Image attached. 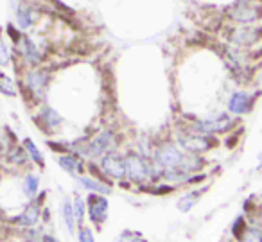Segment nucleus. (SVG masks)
Instances as JSON below:
<instances>
[{"instance_id": "obj_10", "label": "nucleus", "mask_w": 262, "mask_h": 242, "mask_svg": "<svg viewBox=\"0 0 262 242\" xmlns=\"http://www.w3.org/2000/svg\"><path fill=\"white\" fill-rule=\"evenodd\" d=\"M232 40L239 45H250L258 40V29H239L233 33Z\"/></svg>"}, {"instance_id": "obj_19", "label": "nucleus", "mask_w": 262, "mask_h": 242, "mask_svg": "<svg viewBox=\"0 0 262 242\" xmlns=\"http://www.w3.org/2000/svg\"><path fill=\"white\" fill-rule=\"evenodd\" d=\"M61 213H63V219H65L67 226H69V231L70 233H74V223H76V217H74V212H72V205H70V203H65V205H63Z\"/></svg>"}, {"instance_id": "obj_23", "label": "nucleus", "mask_w": 262, "mask_h": 242, "mask_svg": "<svg viewBox=\"0 0 262 242\" xmlns=\"http://www.w3.org/2000/svg\"><path fill=\"white\" fill-rule=\"evenodd\" d=\"M243 242H262L260 230H258V228H246Z\"/></svg>"}, {"instance_id": "obj_13", "label": "nucleus", "mask_w": 262, "mask_h": 242, "mask_svg": "<svg viewBox=\"0 0 262 242\" xmlns=\"http://www.w3.org/2000/svg\"><path fill=\"white\" fill-rule=\"evenodd\" d=\"M77 181H79V183L83 185L86 190H92V192H95V194H110V187L102 185L101 181H97V180H90V178H79Z\"/></svg>"}, {"instance_id": "obj_6", "label": "nucleus", "mask_w": 262, "mask_h": 242, "mask_svg": "<svg viewBox=\"0 0 262 242\" xmlns=\"http://www.w3.org/2000/svg\"><path fill=\"white\" fill-rule=\"evenodd\" d=\"M102 170H104L108 176L112 178H124L126 176V165H124V160L117 155H104L101 162Z\"/></svg>"}, {"instance_id": "obj_1", "label": "nucleus", "mask_w": 262, "mask_h": 242, "mask_svg": "<svg viewBox=\"0 0 262 242\" xmlns=\"http://www.w3.org/2000/svg\"><path fill=\"white\" fill-rule=\"evenodd\" d=\"M183 160H185V155H183L176 145H164V147L158 149L155 162H157L158 167L169 170V169H178V167H182Z\"/></svg>"}, {"instance_id": "obj_7", "label": "nucleus", "mask_w": 262, "mask_h": 242, "mask_svg": "<svg viewBox=\"0 0 262 242\" xmlns=\"http://www.w3.org/2000/svg\"><path fill=\"white\" fill-rule=\"evenodd\" d=\"M250 95L248 94H243V92H237V94L232 95L228 102V109L233 113V115H243L250 109Z\"/></svg>"}, {"instance_id": "obj_24", "label": "nucleus", "mask_w": 262, "mask_h": 242, "mask_svg": "<svg viewBox=\"0 0 262 242\" xmlns=\"http://www.w3.org/2000/svg\"><path fill=\"white\" fill-rule=\"evenodd\" d=\"M72 212H74V217H76L79 223L84 219V203L81 197H76V203L72 205Z\"/></svg>"}, {"instance_id": "obj_22", "label": "nucleus", "mask_w": 262, "mask_h": 242, "mask_svg": "<svg viewBox=\"0 0 262 242\" xmlns=\"http://www.w3.org/2000/svg\"><path fill=\"white\" fill-rule=\"evenodd\" d=\"M43 119L47 120V124L49 126H58L59 122H61V115H58V113L54 112V109H51V108H45L43 109Z\"/></svg>"}, {"instance_id": "obj_9", "label": "nucleus", "mask_w": 262, "mask_h": 242, "mask_svg": "<svg viewBox=\"0 0 262 242\" xmlns=\"http://www.w3.org/2000/svg\"><path fill=\"white\" fill-rule=\"evenodd\" d=\"M182 145L187 151L201 152V151H207L212 144L207 137H187V138H182Z\"/></svg>"}, {"instance_id": "obj_20", "label": "nucleus", "mask_w": 262, "mask_h": 242, "mask_svg": "<svg viewBox=\"0 0 262 242\" xmlns=\"http://www.w3.org/2000/svg\"><path fill=\"white\" fill-rule=\"evenodd\" d=\"M0 92H4L6 95H15L16 90H15V83L9 79L8 76L0 72Z\"/></svg>"}, {"instance_id": "obj_27", "label": "nucleus", "mask_w": 262, "mask_h": 242, "mask_svg": "<svg viewBox=\"0 0 262 242\" xmlns=\"http://www.w3.org/2000/svg\"><path fill=\"white\" fill-rule=\"evenodd\" d=\"M79 242H94L92 230H88V228H81L79 230Z\"/></svg>"}, {"instance_id": "obj_8", "label": "nucleus", "mask_w": 262, "mask_h": 242, "mask_svg": "<svg viewBox=\"0 0 262 242\" xmlns=\"http://www.w3.org/2000/svg\"><path fill=\"white\" fill-rule=\"evenodd\" d=\"M232 18H235L237 22L243 24H251L258 18V8H253L250 4H244L241 8H235L232 11Z\"/></svg>"}, {"instance_id": "obj_15", "label": "nucleus", "mask_w": 262, "mask_h": 242, "mask_svg": "<svg viewBox=\"0 0 262 242\" xmlns=\"http://www.w3.org/2000/svg\"><path fill=\"white\" fill-rule=\"evenodd\" d=\"M24 54H26V59L33 65L40 63V52H38L36 45L29 40V38H24Z\"/></svg>"}, {"instance_id": "obj_26", "label": "nucleus", "mask_w": 262, "mask_h": 242, "mask_svg": "<svg viewBox=\"0 0 262 242\" xmlns=\"http://www.w3.org/2000/svg\"><path fill=\"white\" fill-rule=\"evenodd\" d=\"M8 63H9V51L4 41L0 40V65H8Z\"/></svg>"}, {"instance_id": "obj_16", "label": "nucleus", "mask_w": 262, "mask_h": 242, "mask_svg": "<svg viewBox=\"0 0 262 242\" xmlns=\"http://www.w3.org/2000/svg\"><path fill=\"white\" fill-rule=\"evenodd\" d=\"M200 195H201V192H200V190H198V192H190V194L183 195V197L178 201V208L182 210V212H189V210L192 208V206L198 203Z\"/></svg>"}, {"instance_id": "obj_11", "label": "nucleus", "mask_w": 262, "mask_h": 242, "mask_svg": "<svg viewBox=\"0 0 262 242\" xmlns=\"http://www.w3.org/2000/svg\"><path fill=\"white\" fill-rule=\"evenodd\" d=\"M38 219H40V206L31 205L22 213V217H18V224H22V226H33V224L38 223Z\"/></svg>"}, {"instance_id": "obj_5", "label": "nucleus", "mask_w": 262, "mask_h": 242, "mask_svg": "<svg viewBox=\"0 0 262 242\" xmlns=\"http://www.w3.org/2000/svg\"><path fill=\"white\" fill-rule=\"evenodd\" d=\"M232 119L228 115H219L210 120H200L196 124V131L200 133H215V131H226L232 126Z\"/></svg>"}, {"instance_id": "obj_3", "label": "nucleus", "mask_w": 262, "mask_h": 242, "mask_svg": "<svg viewBox=\"0 0 262 242\" xmlns=\"http://www.w3.org/2000/svg\"><path fill=\"white\" fill-rule=\"evenodd\" d=\"M113 145H115V137H113V133L112 131H102V133H99L97 137L88 144L84 152H86L88 156H104L112 151Z\"/></svg>"}, {"instance_id": "obj_21", "label": "nucleus", "mask_w": 262, "mask_h": 242, "mask_svg": "<svg viewBox=\"0 0 262 242\" xmlns=\"http://www.w3.org/2000/svg\"><path fill=\"white\" fill-rule=\"evenodd\" d=\"M24 144H26V149H27V152H29L31 158H33L34 162L38 163V165H43V158H41V152L38 151L36 145H34L31 140H26V142H24Z\"/></svg>"}, {"instance_id": "obj_2", "label": "nucleus", "mask_w": 262, "mask_h": 242, "mask_svg": "<svg viewBox=\"0 0 262 242\" xmlns=\"http://www.w3.org/2000/svg\"><path fill=\"white\" fill-rule=\"evenodd\" d=\"M126 165V174L135 181H146L151 176V167L147 165V162L139 155H129L124 160Z\"/></svg>"}, {"instance_id": "obj_12", "label": "nucleus", "mask_w": 262, "mask_h": 242, "mask_svg": "<svg viewBox=\"0 0 262 242\" xmlns=\"http://www.w3.org/2000/svg\"><path fill=\"white\" fill-rule=\"evenodd\" d=\"M58 163L67 170V172H72V174H81L83 172V165L77 158L74 156H59Z\"/></svg>"}, {"instance_id": "obj_25", "label": "nucleus", "mask_w": 262, "mask_h": 242, "mask_svg": "<svg viewBox=\"0 0 262 242\" xmlns=\"http://www.w3.org/2000/svg\"><path fill=\"white\" fill-rule=\"evenodd\" d=\"M115 242H144V238L140 237V235L137 233H131V231H126V233H122L119 238H117Z\"/></svg>"}, {"instance_id": "obj_14", "label": "nucleus", "mask_w": 262, "mask_h": 242, "mask_svg": "<svg viewBox=\"0 0 262 242\" xmlns=\"http://www.w3.org/2000/svg\"><path fill=\"white\" fill-rule=\"evenodd\" d=\"M27 84H29L31 90L41 92L45 88V84H47V76L41 72H31L27 76Z\"/></svg>"}, {"instance_id": "obj_18", "label": "nucleus", "mask_w": 262, "mask_h": 242, "mask_svg": "<svg viewBox=\"0 0 262 242\" xmlns=\"http://www.w3.org/2000/svg\"><path fill=\"white\" fill-rule=\"evenodd\" d=\"M16 20H18V26L22 27V29H27V27H31V24H33L31 11H29V9H26V8L16 9Z\"/></svg>"}, {"instance_id": "obj_28", "label": "nucleus", "mask_w": 262, "mask_h": 242, "mask_svg": "<svg viewBox=\"0 0 262 242\" xmlns=\"http://www.w3.org/2000/svg\"><path fill=\"white\" fill-rule=\"evenodd\" d=\"M43 242H58L54 237H51V235H47V237H43Z\"/></svg>"}, {"instance_id": "obj_4", "label": "nucleus", "mask_w": 262, "mask_h": 242, "mask_svg": "<svg viewBox=\"0 0 262 242\" xmlns=\"http://www.w3.org/2000/svg\"><path fill=\"white\" fill-rule=\"evenodd\" d=\"M88 213H90V219L94 221V223H102V221L106 219V212H108V201H106L104 197H101V195H97L94 192V194L88 195Z\"/></svg>"}, {"instance_id": "obj_17", "label": "nucleus", "mask_w": 262, "mask_h": 242, "mask_svg": "<svg viewBox=\"0 0 262 242\" xmlns=\"http://www.w3.org/2000/svg\"><path fill=\"white\" fill-rule=\"evenodd\" d=\"M36 192H38V178L29 174V176L26 178V181H24V194L33 199L34 195H36Z\"/></svg>"}]
</instances>
